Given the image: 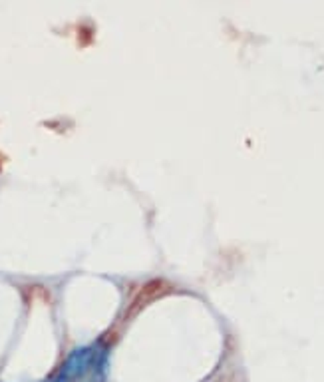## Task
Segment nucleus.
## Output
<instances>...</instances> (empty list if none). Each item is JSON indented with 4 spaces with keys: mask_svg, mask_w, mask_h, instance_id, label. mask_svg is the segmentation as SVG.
I'll list each match as a JSON object with an SVG mask.
<instances>
[{
    "mask_svg": "<svg viewBox=\"0 0 324 382\" xmlns=\"http://www.w3.org/2000/svg\"><path fill=\"white\" fill-rule=\"evenodd\" d=\"M108 348L102 343L74 348L56 372L44 382H104Z\"/></svg>",
    "mask_w": 324,
    "mask_h": 382,
    "instance_id": "f257e3e1",
    "label": "nucleus"
}]
</instances>
